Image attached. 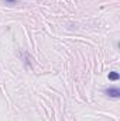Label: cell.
Instances as JSON below:
<instances>
[{"instance_id": "obj_1", "label": "cell", "mask_w": 120, "mask_h": 121, "mask_svg": "<svg viewBox=\"0 0 120 121\" xmlns=\"http://www.w3.org/2000/svg\"><path fill=\"white\" fill-rule=\"evenodd\" d=\"M103 93H105L106 96H109V97H113V99H119V97H120V89H119V87H116V86L105 89Z\"/></svg>"}, {"instance_id": "obj_2", "label": "cell", "mask_w": 120, "mask_h": 121, "mask_svg": "<svg viewBox=\"0 0 120 121\" xmlns=\"http://www.w3.org/2000/svg\"><path fill=\"white\" fill-rule=\"evenodd\" d=\"M107 78H109V80H119L120 79V75L119 72H109V75H107Z\"/></svg>"}, {"instance_id": "obj_3", "label": "cell", "mask_w": 120, "mask_h": 121, "mask_svg": "<svg viewBox=\"0 0 120 121\" xmlns=\"http://www.w3.org/2000/svg\"><path fill=\"white\" fill-rule=\"evenodd\" d=\"M4 1H7V3H16L17 0H4Z\"/></svg>"}]
</instances>
